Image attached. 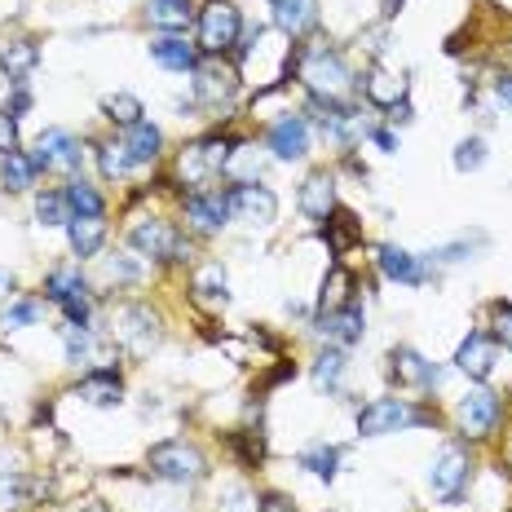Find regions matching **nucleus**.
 I'll return each instance as SVG.
<instances>
[{
	"label": "nucleus",
	"instance_id": "obj_1",
	"mask_svg": "<svg viewBox=\"0 0 512 512\" xmlns=\"http://www.w3.org/2000/svg\"><path fill=\"white\" fill-rule=\"evenodd\" d=\"M296 76L309 89V98L314 102H345L349 93H354V71H349V62L340 58L336 49L327 45H314V49H301L296 53Z\"/></svg>",
	"mask_w": 512,
	"mask_h": 512
},
{
	"label": "nucleus",
	"instance_id": "obj_2",
	"mask_svg": "<svg viewBox=\"0 0 512 512\" xmlns=\"http://www.w3.org/2000/svg\"><path fill=\"white\" fill-rule=\"evenodd\" d=\"M230 146L234 142L230 137H221V133H208V137H199V142H190L186 151L177 155V181L181 186H190V190H208L212 177L226 173Z\"/></svg>",
	"mask_w": 512,
	"mask_h": 512
},
{
	"label": "nucleus",
	"instance_id": "obj_3",
	"mask_svg": "<svg viewBox=\"0 0 512 512\" xmlns=\"http://www.w3.org/2000/svg\"><path fill=\"white\" fill-rule=\"evenodd\" d=\"M146 468H151L159 482H173V486H195V482H204L208 477L204 451H199L195 442H186V437H173V442L151 446Z\"/></svg>",
	"mask_w": 512,
	"mask_h": 512
},
{
	"label": "nucleus",
	"instance_id": "obj_4",
	"mask_svg": "<svg viewBox=\"0 0 512 512\" xmlns=\"http://www.w3.org/2000/svg\"><path fill=\"white\" fill-rule=\"evenodd\" d=\"M433 424V411L415 407L407 398H376L358 411V433L362 437H389V433H407Z\"/></svg>",
	"mask_w": 512,
	"mask_h": 512
},
{
	"label": "nucleus",
	"instance_id": "obj_5",
	"mask_svg": "<svg viewBox=\"0 0 512 512\" xmlns=\"http://www.w3.org/2000/svg\"><path fill=\"white\" fill-rule=\"evenodd\" d=\"M164 327H159V314L151 305H115L111 309V340L133 358H146L159 345Z\"/></svg>",
	"mask_w": 512,
	"mask_h": 512
},
{
	"label": "nucleus",
	"instance_id": "obj_6",
	"mask_svg": "<svg viewBox=\"0 0 512 512\" xmlns=\"http://www.w3.org/2000/svg\"><path fill=\"white\" fill-rule=\"evenodd\" d=\"M239 36H243V14L230 0H208L199 9V53L221 58V53L239 49Z\"/></svg>",
	"mask_w": 512,
	"mask_h": 512
},
{
	"label": "nucleus",
	"instance_id": "obj_7",
	"mask_svg": "<svg viewBox=\"0 0 512 512\" xmlns=\"http://www.w3.org/2000/svg\"><path fill=\"white\" fill-rule=\"evenodd\" d=\"M226 204L230 217L243 226H274V217H279V195L261 181H234L226 190Z\"/></svg>",
	"mask_w": 512,
	"mask_h": 512
},
{
	"label": "nucleus",
	"instance_id": "obj_8",
	"mask_svg": "<svg viewBox=\"0 0 512 512\" xmlns=\"http://www.w3.org/2000/svg\"><path fill=\"white\" fill-rule=\"evenodd\" d=\"M468 477H473V460H468V451L464 446H455V442H446L442 451L433 455V464H429V490L437 499H446V504H455V499L464 495Z\"/></svg>",
	"mask_w": 512,
	"mask_h": 512
},
{
	"label": "nucleus",
	"instance_id": "obj_9",
	"mask_svg": "<svg viewBox=\"0 0 512 512\" xmlns=\"http://www.w3.org/2000/svg\"><path fill=\"white\" fill-rule=\"evenodd\" d=\"M504 420V402L490 389H468L460 402H455V424H460L464 437H490Z\"/></svg>",
	"mask_w": 512,
	"mask_h": 512
},
{
	"label": "nucleus",
	"instance_id": "obj_10",
	"mask_svg": "<svg viewBox=\"0 0 512 512\" xmlns=\"http://www.w3.org/2000/svg\"><path fill=\"white\" fill-rule=\"evenodd\" d=\"M128 248H133L142 261H186V248H181L177 230L159 217H146L128 230Z\"/></svg>",
	"mask_w": 512,
	"mask_h": 512
},
{
	"label": "nucleus",
	"instance_id": "obj_11",
	"mask_svg": "<svg viewBox=\"0 0 512 512\" xmlns=\"http://www.w3.org/2000/svg\"><path fill=\"white\" fill-rule=\"evenodd\" d=\"M80 159L84 151H80L76 133H67V128H45L36 137V151H31V164L45 168V173H76Z\"/></svg>",
	"mask_w": 512,
	"mask_h": 512
},
{
	"label": "nucleus",
	"instance_id": "obj_12",
	"mask_svg": "<svg viewBox=\"0 0 512 512\" xmlns=\"http://www.w3.org/2000/svg\"><path fill=\"white\" fill-rule=\"evenodd\" d=\"M195 102L199 106H208V111H217V106H226L234 98V89H239V71L226 67L221 58H208V62H199L195 71Z\"/></svg>",
	"mask_w": 512,
	"mask_h": 512
},
{
	"label": "nucleus",
	"instance_id": "obj_13",
	"mask_svg": "<svg viewBox=\"0 0 512 512\" xmlns=\"http://www.w3.org/2000/svg\"><path fill=\"white\" fill-rule=\"evenodd\" d=\"M186 221L195 234H221L230 221V204H226V190H190L186 195Z\"/></svg>",
	"mask_w": 512,
	"mask_h": 512
},
{
	"label": "nucleus",
	"instance_id": "obj_14",
	"mask_svg": "<svg viewBox=\"0 0 512 512\" xmlns=\"http://www.w3.org/2000/svg\"><path fill=\"white\" fill-rule=\"evenodd\" d=\"M265 146H270L274 159H283V164H296V159H305L309 155V120H305V115L287 111L283 120L270 124V137H265Z\"/></svg>",
	"mask_w": 512,
	"mask_h": 512
},
{
	"label": "nucleus",
	"instance_id": "obj_15",
	"mask_svg": "<svg viewBox=\"0 0 512 512\" xmlns=\"http://www.w3.org/2000/svg\"><path fill=\"white\" fill-rule=\"evenodd\" d=\"M376 265H380L384 279L407 283V287H420L424 279H429V256H415L407 248H398V243H384V248L376 252Z\"/></svg>",
	"mask_w": 512,
	"mask_h": 512
},
{
	"label": "nucleus",
	"instance_id": "obj_16",
	"mask_svg": "<svg viewBox=\"0 0 512 512\" xmlns=\"http://www.w3.org/2000/svg\"><path fill=\"white\" fill-rule=\"evenodd\" d=\"M389 362H393V380L398 384H415V389H437V384H442V367H437V362H429L424 354H415V349H393L389 354Z\"/></svg>",
	"mask_w": 512,
	"mask_h": 512
},
{
	"label": "nucleus",
	"instance_id": "obj_17",
	"mask_svg": "<svg viewBox=\"0 0 512 512\" xmlns=\"http://www.w3.org/2000/svg\"><path fill=\"white\" fill-rule=\"evenodd\" d=\"M455 367H460L468 380H490V371H495V336L468 332L464 345L455 349Z\"/></svg>",
	"mask_w": 512,
	"mask_h": 512
},
{
	"label": "nucleus",
	"instance_id": "obj_18",
	"mask_svg": "<svg viewBox=\"0 0 512 512\" xmlns=\"http://www.w3.org/2000/svg\"><path fill=\"white\" fill-rule=\"evenodd\" d=\"M318 332H323L332 345H358L362 332H367V314H362V305H345L336 309V314H323L318 318Z\"/></svg>",
	"mask_w": 512,
	"mask_h": 512
},
{
	"label": "nucleus",
	"instance_id": "obj_19",
	"mask_svg": "<svg viewBox=\"0 0 512 512\" xmlns=\"http://www.w3.org/2000/svg\"><path fill=\"white\" fill-rule=\"evenodd\" d=\"M301 212L309 221H323L327 226V217L336 212V181L332 173H309L305 177V186H301Z\"/></svg>",
	"mask_w": 512,
	"mask_h": 512
},
{
	"label": "nucleus",
	"instance_id": "obj_20",
	"mask_svg": "<svg viewBox=\"0 0 512 512\" xmlns=\"http://www.w3.org/2000/svg\"><path fill=\"white\" fill-rule=\"evenodd\" d=\"M190 292H195L199 305L208 309H226L230 305V279L226 270H221V261H208L195 270V279H190Z\"/></svg>",
	"mask_w": 512,
	"mask_h": 512
},
{
	"label": "nucleus",
	"instance_id": "obj_21",
	"mask_svg": "<svg viewBox=\"0 0 512 512\" xmlns=\"http://www.w3.org/2000/svg\"><path fill=\"white\" fill-rule=\"evenodd\" d=\"M124 151H128V164H155L159 151H164V133L151 124V120H137L133 128H124Z\"/></svg>",
	"mask_w": 512,
	"mask_h": 512
},
{
	"label": "nucleus",
	"instance_id": "obj_22",
	"mask_svg": "<svg viewBox=\"0 0 512 512\" xmlns=\"http://www.w3.org/2000/svg\"><path fill=\"white\" fill-rule=\"evenodd\" d=\"M362 93H367L371 106H384V111H393L398 102H407V80L393 76V71H384V67H371L367 80H362Z\"/></svg>",
	"mask_w": 512,
	"mask_h": 512
},
{
	"label": "nucleus",
	"instance_id": "obj_23",
	"mask_svg": "<svg viewBox=\"0 0 512 512\" xmlns=\"http://www.w3.org/2000/svg\"><path fill=\"white\" fill-rule=\"evenodd\" d=\"M274 23H279L287 36H305V31L318 27V0H270Z\"/></svg>",
	"mask_w": 512,
	"mask_h": 512
},
{
	"label": "nucleus",
	"instance_id": "obj_24",
	"mask_svg": "<svg viewBox=\"0 0 512 512\" xmlns=\"http://www.w3.org/2000/svg\"><path fill=\"white\" fill-rule=\"evenodd\" d=\"M80 398L89 402V407H120L124 384H120V376H115L111 367H98V371H89V376L80 380Z\"/></svg>",
	"mask_w": 512,
	"mask_h": 512
},
{
	"label": "nucleus",
	"instance_id": "obj_25",
	"mask_svg": "<svg viewBox=\"0 0 512 512\" xmlns=\"http://www.w3.org/2000/svg\"><path fill=\"white\" fill-rule=\"evenodd\" d=\"M67 239H71V252L80 256H98L102 243H106V221L102 217H71L67 221Z\"/></svg>",
	"mask_w": 512,
	"mask_h": 512
},
{
	"label": "nucleus",
	"instance_id": "obj_26",
	"mask_svg": "<svg viewBox=\"0 0 512 512\" xmlns=\"http://www.w3.org/2000/svg\"><path fill=\"white\" fill-rule=\"evenodd\" d=\"M146 23L168 31V36H177V31H186L190 23H195V9H190V0H151Z\"/></svg>",
	"mask_w": 512,
	"mask_h": 512
},
{
	"label": "nucleus",
	"instance_id": "obj_27",
	"mask_svg": "<svg viewBox=\"0 0 512 512\" xmlns=\"http://www.w3.org/2000/svg\"><path fill=\"white\" fill-rule=\"evenodd\" d=\"M151 58L168 71H195L199 67V45H186L181 36H164L151 45Z\"/></svg>",
	"mask_w": 512,
	"mask_h": 512
},
{
	"label": "nucleus",
	"instance_id": "obj_28",
	"mask_svg": "<svg viewBox=\"0 0 512 512\" xmlns=\"http://www.w3.org/2000/svg\"><path fill=\"white\" fill-rule=\"evenodd\" d=\"M354 305V274L345 265H332V274L323 279V296H318V309L323 314H336V309Z\"/></svg>",
	"mask_w": 512,
	"mask_h": 512
},
{
	"label": "nucleus",
	"instance_id": "obj_29",
	"mask_svg": "<svg viewBox=\"0 0 512 512\" xmlns=\"http://www.w3.org/2000/svg\"><path fill=\"white\" fill-rule=\"evenodd\" d=\"M36 62H40V49L31 45V40H9V45L0 49V67L9 71L14 84H23L31 71H36Z\"/></svg>",
	"mask_w": 512,
	"mask_h": 512
},
{
	"label": "nucleus",
	"instance_id": "obj_30",
	"mask_svg": "<svg viewBox=\"0 0 512 512\" xmlns=\"http://www.w3.org/2000/svg\"><path fill=\"white\" fill-rule=\"evenodd\" d=\"M36 173L40 168L31 164V155H23V151H9V155H0V181H5V190H31L36 186Z\"/></svg>",
	"mask_w": 512,
	"mask_h": 512
},
{
	"label": "nucleus",
	"instance_id": "obj_31",
	"mask_svg": "<svg viewBox=\"0 0 512 512\" xmlns=\"http://www.w3.org/2000/svg\"><path fill=\"white\" fill-rule=\"evenodd\" d=\"M40 495V482H31L23 473H0V512H18Z\"/></svg>",
	"mask_w": 512,
	"mask_h": 512
},
{
	"label": "nucleus",
	"instance_id": "obj_32",
	"mask_svg": "<svg viewBox=\"0 0 512 512\" xmlns=\"http://www.w3.org/2000/svg\"><path fill=\"white\" fill-rule=\"evenodd\" d=\"M80 292H89V287H84L80 265H58V270H49V279H45V296H49L53 305L71 301V296H80Z\"/></svg>",
	"mask_w": 512,
	"mask_h": 512
},
{
	"label": "nucleus",
	"instance_id": "obj_33",
	"mask_svg": "<svg viewBox=\"0 0 512 512\" xmlns=\"http://www.w3.org/2000/svg\"><path fill=\"white\" fill-rule=\"evenodd\" d=\"M62 195H67V208H71V217H102L106 204H102V195L89 186V181H80V177H71L67 186H62Z\"/></svg>",
	"mask_w": 512,
	"mask_h": 512
},
{
	"label": "nucleus",
	"instance_id": "obj_34",
	"mask_svg": "<svg viewBox=\"0 0 512 512\" xmlns=\"http://www.w3.org/2000/svg\"><path fill=\"white\" fill-rule=\"evenodd\" d=\"M296 464L309 468L314 477H323V482H332L336 468H340V451L336 446H327V442H314V446H305V451L296 455Z\"/></svg>",
	"mask_w": 512,
	"mask_h": 512
},
{
	"label": "nucleus",
	"instance_id": "obj_35",
	"mask_svg": "<svg viewBox=\"0 0 512 512\" xmlns=\"http://www.w3.org/2000/svg\"><path fill=\"white\" fill-rule=\"evenodd\" d=\"M327 248H332L336 256H345L349 252V243H358L362 239V230H358V221L354 217H349V212H332V217H327Z\"/></svg>",
	"mask_w": 512,
	"mask_h": 512
},
{
	"label": "nucleus",
	"instance_id": "obj_36",
	"mask_svg": "<svg viewBox=\"0 0 512 512\" xmlns=\"http://www.w3.org/2000/svg\"><path fill=\"white\" fill-rule=\"evenodd\" d=\"M36 217H40V226H67L71 221L67 195H62V190H40L36 195Z\"/></svg>",
	"mask_w": 512,
	"mask_h": 512
},
{
	"label": "nucleus",
	"instance_id": "obj_37",
	"mask_svg": "<svg viewBox=\"0 0 512 512\" xmlns=\"http://www.w3.org/2000/svg\"><path fill=\"white\" fill-rule=\"evenodd\" d=\"M102 111H106V120L120 124V128H133L142 120V102H137L133 93H111V98L102 102Z\"/></svg>",
	"mask_w": 512,
	"mask_h": 512
},
{
	"label": "nucleus",
	"instance_id": "obj_38",
	"mask_svg": "<svg viewBox=\"0 0 512 512\" xmlns=\"http://www.w3.org/2000/svg\"><path fill=\"white\" fill-rule=\"evenodd\" d=\"M340 376H345V349H327V354H318L314 362V384L318 389H340Z\"/></svg>",
	"mask_w": 512,
	"mask_h": 512
},
{
	"label": "nucleus",
	"instance_id": "obj_39",
	"mask_svg": "<svg viewBox=\"0 0 512 512\" xmlns=\"http://www.w3.org/2000/svg\"><path fill=\"white\" fill-rule=\"evenodd\" d=\"M142 274H146V265H142V256H137L133 248L115 252L111 261H106V279L111 283H142Z\"/></svg>",
	"mask_w": 512,
	"mask_h": 512
},
{
	"label": "nucleus",
	"instance_id": "obj_40",
	"mask_svg": "<svg viewBox=\"0 0 512 512\" xmlns=\"http://www.w3.org/2000/svg\"><path fill=\"white\" fill-rule=\"evenodd\" d=\"M98 358V340H93L89 327H71L67 323V362L80 367V362H93Z\"/></svg>",
	"mask_w": 512,
	"mask_h": 512
},
{
	"label": "nucleus",
	"instance_id": "obj_41",
	"mask_svg": "<svg viewBox=\"0 0 512 512\" xmlns=\"http://www.w3.org/2000/svg\"><path fill=\"white\" fill-rule=\"evenodd\" d=\"M98 168H102V177H106V181H120L128 168H133V164H128L124 142H102V146H98Z\"/></svg>",
	"mask_w": 512,
	"mask_h": 512
},
{
	"label": "nucleus",
	"instance_id": "obj_42",
	"mask_svg": "<svg viewBox=\"0 0 512 512\" xmlns=\"http://www.w3.org/2000/svg\"><path fill=\"white\" fill-rule=\"evenodd\" d=\"M217 512H261V499L248 486H226L217 499Z\"/></svg>",
	"mask_w": 512,
	"mask_h": 512
},
{
	"label": "nucleus",
	"instance_id": "obj_43",
	"mask_svg": "<svg viewBox=\"0 0 512 512\" xmlns=\"http://www.w3.org/2000/svg\"><path fill=\"white\" fill-rule=\"evenodd\" d=\"M482 164H486V142L482 137H464V142L455 146V168H460V173H477Z\"/></svg>",
	"mask_w": 512,
	"mask_h": 512
},
{
	"label": "nucleus",
	"instance_id": "obj_44",
	"mask_svg": "<svg viewBox=\"0 0 512 512\" xmlns=\"http://www.w3.org/2000/svg\"><path fill=\"white\" fill-rule=\"evenodd\" d=\"M40 318V301H14L5 309V318H0V327L5 332H14V327H31Z\"/></svg>",
	"mask_w": 512,
	"mask_h": 512
},
{
	"label": "nucleus",
	"instance_id": "obj_45",
	"mask_svg": "<svg viewBox=\"0 0 512 512\" xmlns=\"http://www.w3.org/2000/svg\"><path fill=\"white\" fill-rule=\"evenodd\" d=\"M490 323H495V345L512 349V305H508V301H495V305H490Z\"/></svg>",
	"mask_w": 512,
	"mask_h": 512
},
{
	"label": "nucleus",
	"instance_id": "obj_46",
	"mask_svg": "<svg viewBox=\"0 0 512 512\" xmlns=\"http://www.w3.org/2000/svg\"><path fill=\"white\" fill-rule=\"evenodd\" d=\"M18 151V115L0 111V155Z\"/></svg>",
	"mask_w": 512,
	"mask_h": 512
},
{
	"label": "nucleus",
	"instance_id": "obj_47",
	"mask_svg": "<svg viewBox=\"0 0 512 512\" xmlns=\"http://www.w3.org/2000/svg\"><path fill=\"white\" fill-rule=\"evenodd\" d=\"M261 512H296V504L287 495H265L261 499Z\"/></svg>",
	"mask_w": 512,
	"mask_h": 512
},
{
	"label": "nucleus",
	"instance_id": "obj_48",
	"mask_svg": "<svg viewBox=\"0 0 512 512\" xmlns=\"http://www.w3.org/2000/svg\"><path fill=\"white\" fill-rule=\"evenodd\" d=\"M371 142H376L380 151H398V137H393L389 128H371Z\"/></svg>",
	"mask_w": 512,
	"mask_h": 512
},
{
	"label": "nucleus",
	"instance_id": "obj_49",
	"mask_svg": "<svg viewBox=\"0 0 512 512\" xmlns=\"http://www.w3.org/2000/svg\"><path fill=\"white\" fill-rule=\"evenodd\" d=\"M495 98L512 111V76H499V80H495Z\"/></svg>",
	"mask_w": 512,
	"mask_h": 512
},
{
	"label": "nucleus",
	"instance_id": "obj_50",
	"mask_svg": "<svg viewBox=\"0 0 512 512\" xmlns=\"http://www.w3.org/2000/svg\"><path fill=\"white\" fill-rule=\"evenodd\" d=\"M9 296H14V274L0 270V301H9Z\"/></svg>",
	"mask_w": 512,
	"mask_h": 512
},
{
	"label": "nucleus",
	"instance_id": "obj_51",
	"mask_svg": "<svg viewBox=\"0 0 512 512\" xmlns=\"http://www.w3.org/2000/svg\"><path fill=\"white\" fill-rule=\"evenodd\" d=\"M402 9V0H380V18H393Z\"/></svg>",
	"mask_w": 512,
	"mask_h": 512
}]
</instances>
